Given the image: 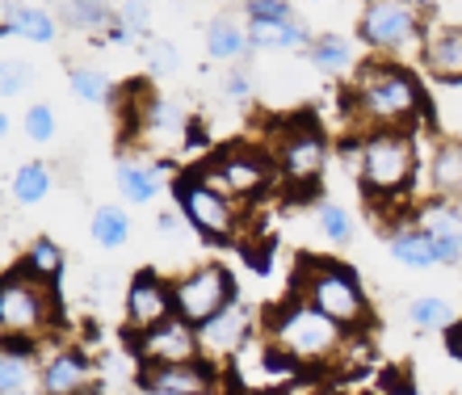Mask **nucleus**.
<instances>
[{"instance_id":"1","label":"nucleus","mask_w":462,"mask_h":395,"mask_svg":"<svg viewBox=\"0 0 462 395\" xmlns=\"http://www.w3.org/2000/svg\"><path fill=\"white\" fill-rule=\"evenodd\" d=\"M341 114L353 139L370 131H425L433 123V101L425 80L403 60L370 55L357 72L345 76Z\"/></svg>"},{"instance_id":"2","label":"nucleus","mask_w":462,"mask_h":395,"mask_svg":"<svg viewBox=\"0 0 462 395\" xmlns=\"http://www.w3.org/2000/svg\"><path fill=\"white\" fill-rule=\"evenodd\" d=\"M357 148V186L370 207H400L416 198V181L425 173L420 131H370L353 139Z\"/></svg>"},{"instance_id":"3","label":"nucleus","mask_w":462,"mask_h":395,"mask_svg":"<svg viewBox=\"0 0 462 395\" xmlns=\"http://www.w3.org/2000/svg\"><path fill=\"white\" fill-rule=\"evenodd\" d=\"M261 333L282 349L291 354L303 371H328L332 362L345 358V349L353 345V333H345L341 324L324 316V311L311 303L307 295L291 290V295L273 303L261 320Z\"/></svg>"},{"instance_id":"4","label":"nucleus","mask_w":462,"mask_h":395,"mask_svg":"<svg viewBox=\"0 0 462 395\" xmlns=\"http://www.w3.org/2000/svg\"><path fill=\"white\" fill-rule=\"evenodd\" d=\"M291 290L307 295L324 316L341 324L345 333H365L374 324V311H370V295H365L357 270H349L345 261L332 257H303L299 270H294Z\"/></svg>"},{"instance_id":"5","label":"nucleus","mask_w":462,"mask_h":395,"mask_svg":"<svg viewBox=\"0 0 462 395\" xmlns=\"http://www.w3.org/2000/svg\"><path fill=\"white\" fill-rule=\"evenodd\" d=\"M63 324V308L55 299V286L25 273L13 261L5 278H0V336L5 341H38L47 345L55 341Z\"/></svg>"},{"instance_id":"6","label":"nucleus","mask_w":462,"mask_h":395,"mask_svg":"<svg viewBox=\"0 0 462 395\" xmlns=\"http://www.w3.org/2000/svg\"><path fill=\"white\" fill-rule=\"evenodd\" d=\"M425 25V13L408 9L403 0H365L362 13H357V42L370 55L403 60V55H420Z\"/></svg>"},{"instance_id":"7","label":"nucleus","mask_w":462,"mask_h":395,"mask_svg":"<svg viewBox=\"0 0 462 395\" xmlns=\"http://www.w3.org/2000/svg\"><path fill=\"white\" fill-rule=\"evenodd\" d=\"M172 198H177V210L189 219V227H194L202 240H210V244H231V240L240 235V202L231 194H223L215 181H207L202 169L177 177V181H172Z\"/></svg>"},{"instance_id":"8","label":"nucleus","mask_w":462,"mask_h":395,"mask_svg":"<svg viewBox=\"0 0 462 395\" xmlns=\"http://www.w3.org/2000/svg\"><path fill=\"white\" fill-rule=\"evenodd\" d=\"M273 161H278L282 181H291L299 189H316V181L328 169V135L319 131L311 114H294L282 118L273 131Z\"/></svg>"},{"instance_id":"9","label":"nucleus","mask_w":462,"mask_h":395,"mask_svg":"<svg viewBox=\"0 0 462 395\" xmlns=\"http://www.w3.org/2000/svg\"><path fill=\"white\" fill-rule=\"evenodd\" d=\"M202 177L215 181L236 202H256V198H265L269 189L278 186L282 173L273 152L256 148V143H227V148L210 152V161L202 164Z\"/></svg>"},{"instance_id":"10","label":"nucleus","mask_w":462,"mask_h":395,"mask_svg":"<svg viewBox=\"0 0 462 395\" xmlns=\"http://www.w3.org/2000/svg\"><path fill=\"white\" fill-rule=\"evenodd\" d=\"M231 391H265V395H286L294 383H303V366L282 354L265 333H256L236 358L223 366Z\"/></svg>"},{"instance_id":"11","label":"nucleus","mask_w":462,"mask_h":395,"mask_svg":"<svg viewBox=\"0 0 462 395\" xmlns=\"http://www.w3.org/2000/svg\"><path fill=\"white\" fill-rule=\"evenodd\" d=\"M172 295H177V316H185L189 324H202L210 316H219L227 303H236V278H231L223 265H194L189 273H181L172 282Z\"/></svg>"},{"instance_id":"12","label":"nucleus","mask_w":462,"mask_h":395,"mask_svg":"<svg viewBox=\"0 0 462 395\" xmlns=\"http://www.w3.org/2000/svg\"><path fill=\"white\" fill-rule=\"evenodd\" d=\"M134 362L139 366H172V362H194L202 358V336L198 324H189L185 316H169L164 324L147 328V333L126 336Z\"/></svg>"},{"instance_id":"13","label":"nucleus","mask_w":462,"mask_h":395,"mask_svg":"<svg viewBox=\"0 0 462 395\" xmlns=\"http://www.w3.org/2000/svg\"><path fill=\"white\" fill-rule=\"evenodd\" d=\"M169 316H177L172 282H164V278L152 270L134 273L131 286H126V299H122V328H126V336L147 333V328L164 324Z\"/></svg>"},{"instance_id":"14","label":"nucleus","mask_w":462,"mask_h":395,"mask_svg":"<svg viewBox=\"0 0 462 395\" xmlns=\"http://www.w3.org/2000/svg\"><path fill=\"white\" fill-rule=\"evenodd\" d=\"M42 354V371H38V391L42 395H93L97 387V366L85 349L55 345L47 341Z\"/></svg>"},{"instance_id":"15","label":"nucleus","mask_w":462,"mask_h":395,"mask_svg":"<svg viewBox=\"0 0 462 395\" xmlns=\"http://www.w3.org/2000/svg\"><path fill=\"white\" fill-rule=\"evenodd\" d=\"M416 63H420V72H425L438 88L462 85V25L429 17Z\"/></svg>"},{"instance_id":"16","label":"nucleus","mask_w":462,"mask_h":395,"mask_svg":"<svg viewBox=\"0 0 462 395\" xmlns=\"http://www.w3.org/2000/svg\"><path fill=\"white\" fill-rule=\"evenodd\" d=\"M198 336H202V358L227 366V362L256 336V316H253V308H244L240 299H236V303H227L219 316H210V320L198 328Z\"/></svg>"},{"instance_id":"17","label":"nucleus","mask_w":462,"mask_h":395,"mask_svg":"<svg viewBox=\"0 0 462 395\" xmlns=\"http://www.w3.org/2000/svg\"><path fill=\"white\" fill-rule=\"evenodd\" d=\"M172 164L164 156H152L147 148L139 152H122L118 164H114V186H118L122 202L131 207H152L164 189V177H169Z\"/></svg>"},{"instance_id":"18","label":"nucleus","mask_w":462,"mask_h":395,"mask_svg":"<svg viewBox=\"0 0 462 395\" xmlns=\"http://www.w3.org/2000/svg\"><path fill=\"white\" fill-rule=\"evenodd\" d=\"M139 387L143 391H177V395H210L223 379V366L210 358L172 362V366H139Z\"/></svg>"},{"instance_id":"19","label":"nucleus","mask_w":462,"mask_h":395,"mask_svg":"<svg viewBox=\"0 0 462 395\" xmlns=\"http://www.w3.org/2000/svg\"><path fill=\"white\" fill-rule=\"evenodd\" d=\"M412 219L420 223L438 248L441 265H462V207L458 202H446V198H420L412 210Z\"/></svg>"},{"instance_id":"20","label":"nucleus","mask_w":462,"mask_h":395,"mask_svg":"<svg viewBox=\"0 0 462 395\" xmlns=\"http://www.w3.org/2000/svg\"><path fill=\"white\" fill-rule=\"evenodd\" d=\"M425 194L446 198V202H462V139L441 135L425 156Z\"/></svg>"},{"instance_id":"21","label":"nucleus","mask_w":462,"mask_h":395,"mask_svg":"<svg viewBox=\"0 0 462 395\" xmlns=\"http://www.w3.org/2000/svg\"><path fill=\"white\" fill-rule=\"evenodd\" d=\"M60 13L42 9V5H25V0H5V13H0V34L5 42L9 38H25V42H38V47H51L60 42Z\"/></svg>"},{"instance_id":"22","label":"nucleus","mask_w":462,"mask_h":395,"mask_svg":"<svg viewBox=\"0 0 462 395\" xmlns=\"http://www.w3.org/2000/svg\"><path fill=\"white\" fill-rule=\"evenodd\" d=\"M387 253H391V261H395V265H403V270H416V273L438 270V265H441V261H438V248H433V240H429V232L412 219V215H403V219L391 227Z\"/></svg>"},{"instance_id":"23","label":"nucleus","mask_w":462,"mask_h":395,"mask_svg":"<svg viewBox=\"0 0 462 395\" xmlns=\"http://www.w3.org/2000/svg\"><path fill=\"white\" fill-rule=\"evenodd\" d=\"M248 42L253 51H307L311 47V25L294 13V17H273V22H248Z\"/></svg>"},{"instance_id":"24","label":"nucleus","mask_w":462,"mask_h":395,"mask_svg":"<svg viewBox=\"0 0 462 395\" xmlns=\"http://www.w3.org/2000/svg\"><path fill=\"white\" fill-rule=\"evenodd\" d=\"M362 42H353V38L345 34H319L311 38V47H307V60H311V68H319L324 76H353L357 68H362Z\"/></svg>"},{"instance_id":"25","label":"nucleus","mask_w":462,"mask_h":395,"mask_svg":"<svg viewBox=\"0 0 462 395\" xmlns=\"http://www.w3.org/2000/svg\"><path fill=\"white\" fill-rule=\"evenodd\" d=\"M202 47H207V60L210 63H240L253 42H248V22L240 17H231V13H219V17H210L207 25V38H202Z\"/></svg>"},{"instance_id":"26","label":"nucleus","mask_w":462,"mask_h":395,"mask_svg":"<svg viewBox=\"0 0 462 395\" xmlns=\"http://www.w3.org/2000/svg\"><path fill=\"white\" fill-rule=\"evenodd\" d=\"M118 17L110 0H60V22L72 30V34H88L101 38L110 30V22Z\"/></svg>"},{"instance_id":"27","label":"nucleus","mask_w":462,"mask_h":395,"mask_svg":"<svg viewBox=\"0 0 462 395\" xmlns=\"http://www.w3.org/2000/svg\"><path fill=\"white\" fill-rule=\"evenodd\" d=\"M88 235H93L97 248L118 253V248H126V240H131V215L122 207H114V202H101V207H93V215H88Z\"/></svg>"},{"instance_id":"28","label":"nucleus","mask_w":462,"mask_h":395,"mask_svg":"<svg viewBox=\"0 0 462 395\" xmlns=\"http://www.w3.org/2000/svg\"><path fill=\"white\" fill-rule=\"evenodd\" d=\"M17 265H22L25 273H34V278H42V282H60L63 270H68V257H63V248L51 240V235H38L34 244H25V253L17 257Z\"/></svg>"},{"instance_id":"29","label":"nucleus","mask_w":462,"mask_h":395,"mask_svg":"<svg viewBox=\"0 0 462 395\" xmlns=\"http://www.w3.org/2000/svg\"><path fill=\"white\" fill-rule=\"evenodd\" d=\"M51 186H55V173H51V164H22L9 181V194L17 207H38V202H47L51 198Z\"/></svg>"},{"instance_id":"30","label":"nucleus","mask_w":462,"mask_h":395,"mask_svg":"<svg viewBox=\"0 0 462 395\" xmlns=\"http://www.w3.org/2000/svg\"><path fill=\"white\" fill-rule=\"evenodd\" d=\"M68 88H72L80 101H88V106H110L114 93H118L110 72H101L93 63H72V68H68Z\"/></svg>"},{"instance_id":"31","label":"nucleus","mask_w":462,"mask_h":395,"mask_svg":"<svg viewBox=\"0 0 462 395\" xmlns=\"http://www.w3.org/2000/svg\"><path fill=\"white\" fill-rule=\"evenodd\" d=\"M408 324H412L416 333H450L454 308L438 295H420L408 303Z\"/></svg>"},{"instance_id":"32","label":"nucleus","mask_w":462,"mask_h":395,"mask_svg":"<svg viewBox=\"0 0 462 395\" xmlns=\"http://www.w3.org/2000/svg\"><path fill=\"white\" fill-rule=\"evenodd\" d=\"M316 227L324 232V240H332V244H349L353 240V215L341 207V202H319Z\"/></svg>"},{"instance_id":"33","label":"nucleus","mask_w":462,"mask_h":395,"mask_svg":"<svg viewBox=\"0 0 462 395\" xmlns=\"http://www.w3.org/2000/svg\"><path fill=\"white\" fill-rule=\"evenodd\" d=\"M22 131L30 143H51V139L60 135V118H55V110H51L47 101H34V106L22 114Z\"/></svg>"},{"instance_id":"34","label":"nucleus","mask_w":462,"mask_h":395,"mask_svg":"<svg viewBox=\"0 0 462 395\" xmlns=\"http://www.w3.org/2000/svg\"><path fill=\"white\" fill-rule=\"evenodd\" d=\"M143 63L152 76H177L181 55H177V47L164 42V38H143Z\"/></svg>"},{"instance_id":"35","label":"nucleus","mask_w":462,"mask_h":395,"mask_svg":"<svg viewBox=\"0 0 462 395\" xmlns=\"http://www.w3.org/2000/svg\"><path fill=\"white\" fill-rule=\"evenodd\" d=\"M219 88H223V97H227L231 106H248V101L256 97V76H253V68H236V63H231Z\"/></svg>"},{"instance_id":"36","label":"nucleus","mask_w":462,"mask_h":395,"mask_svg":"<svg viewBox=\"0 0 462 395\" xmlns=\"http://www.w3.org/2000/svg\"><path fill=\"white\" fill-rule=\"evenodd\" d=\"M34 68H30V63L25 60H17V55H13V60H5V72H0V93H5V101H13V97H22L25 93V85H30V80H34Z\"/></svg>"},{"instance_id":"37","label":"nucleus","mask_w":462,"mask_h":395,"mask_svg":"<svg viewBox=\"0 0 462 395\" xmlns=\"http://www.w3.org/2000/svg\"><path fill=\"white\" fill-rule=\"evenodd\" d=\"M118 22L126 25L134 38H147V30H152V0H122Z\"/></svg>"},{"instance_id":"38","label":"nucleus","mask_w":462,"mask_h":395,"mask_svg":"<svg viewBox=\"0 0 462 395\" xmlns=\"http://www.w3.org/2000/svg\"><path fill=\"white\" fill-rule=\"evenodd\" d=\"M244 22H273V17H294L291 0H240Z\"/></svg>"},{"instance_id":"39","label":"nucleus","mask_w":462,"mask_h":395,"mask_svg":"<svg viewBox=\"0 0 462 395\" xmlns=\"http://www.w3.org/2000/svg\"><path fill=\"white\" fill-rule=\"evenodd\" d=\"M446 97H450L454 110L441 114V135H458L462 139V85H450L446 88Z\"/></svg>"},{"instance_id":"40","label":"nucleus","mask_w":462,"mask_h":395,"mask_svg":"<svg viewBox=\"0 0 462 395\" xmlns=\"http://www.w3.org/2000/svg\"><path fill=\"white\" fill-rule=\"evenodd\" d=\"M97 42H101V47H131V42H134V34H131V30H126V25L118 22V17H114V22H110V30H106V34H101Z\"/></svg>"},{"instance_id":"41","label":"nucleus","mask_w":462,"mask_h":395,"mask_svg":"<svg viewBox=\"0 0 462 395\" xmlns=\"http://www.w3.org/2000/svg\"><path fill=\"white\" fill-rule=\"evenodd\" d=\"M185 223H189V219H185L181 210H160L156 227H160V235H169V240H172V235H181V232H185Z\"/></svg>"},{"instance_id":"42","label":"nucleus","mask_w":462,"mask_h":395,"mask_svg":"<svg viewBox=\"0 0 462 395\" xmlns=\"http://www.w3.org/2000/svg\"><path fill=\"white\" fill-rule=\"evenodd\" d=\"M446 349H450V358L462 362V320L450 324V333H446Z\"/></svg>"},{"instance_id":"43","label":"nucleus","mask_w":462,"mask_h":395,"mask_svg":"<svg viewBox=\"0 0 462 395\" xmlns=\"http://www.w3.org/2000/svg\"><path fill=\"white\" fill-rule=\"evenodd\" d=\"M286 395H332V391L328 387H319V383H311V379H303V383H294Z\"/></svg>"},{"instance_id":"44","label":"nucleus","mask_w":462,"mask_h":395,"mask_svg":"<svg viewBox=\"0 0 462 395\" xmlns=\"http://www.w3.org/2000/svg\"><path fill=\"white\" fill-rule=\"evenodd\" d=\"M403 5L416 13H425V17H438V9H441V0H403Z\"/></svg>"},{"instance_id":"45","label":"nucleus","mask_w":462,"mask_h":395,"mask_svg":"<svg viewBox=\"0 0 462 395\" xmlns=\"http://www.w3.org/2000/svg\"><path fill=\"white\" fill-rule=\"evenodd\" d=\"M139 395H177V391H143V387H139Z\"/></svg>"},{"instance_id":"46","label":"nucleus","mask_w":462,"mask_h":395,"mask_svg":"<svg viewBox=\"0 0 462 395\" xmlns=\"http://www.w3.org/2000/svg\"><path fill=\"white\" fill-rule=\"evenodd\" d=\"M0 395H42V391H0Z\"/></svg>"},{"instance_id":"47","label":"nucleus","mask_w":462,"mask_h":395,"mask_svg":"<svg viewBox=\"0 0 462 395\" xmlns=\"http://www.w3.org/2000/svg\"><path fill=\"white\" fill-rule=\"evenodd\" d=\"M231 395H265V391H231Z\"/></svg>"}]
</instances>
